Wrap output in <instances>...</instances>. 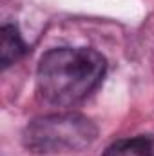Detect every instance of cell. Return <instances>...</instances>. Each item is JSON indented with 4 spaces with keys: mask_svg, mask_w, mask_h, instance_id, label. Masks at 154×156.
<instances>
[{
    "mask_svg": "<svg viewBox=\"0 0 154 156\" xmlns=\"http://www.w3.org/2000/svg\"><path fill=\"white\" fill-rule=\"evenodd\" d=\"M105 58L87 47H60L40 58L37 87L53 105H73L89 96L103 80Z\"/></svg>",
    "mask_w": 154,
    "mask_h": 156,
    "instance_id": "cell-1",
    "label": "cell"
},
{
    "mask_svg": "<svg viewBox=\"0 0 154 156\" xmlns=\"http://www.w3.org/2000/svg\"><path fill=\"white\" fill-rule=\"evenodd\" d=\"M96 127L82 115H51L31 122L24 131V145L38 154L76 153L93 144Z\"/></svg>",
    "mask_w": 154,
    "mask_h": 156,
    "instance_id": "cell-2",
    "label": "cell"
},
{
    "mask_svg": "<svg viewBox=\"0 0 154 156\" xmlns=\"http://www.w3.org/2000/svg\"><path fill=\"white\" fill-rule=\"evenodd\" d=\"M26 51L22 37L15 26H4L0 29V66L2 69L16 62Z\"/></svg>",
    "mask_w": 154,
    "mask_h": 156,
    "instance_id": "cell-3",
    "label": "cell"
},
{
    "mask_svg": "<svg viewBox=\"0 0 154 156\" xmlns=\"http://www.w3.org/2000/svg\"><path fill=\"white\" fill-rule=\"evenodd\" d=\"M107 156H154V138L138 136L132 140L118 142L109 149Z\"/></svg>",
    "mask_w": 154,
    "mask_h": 156,
    "instance_id": "cell-4",
    "label": "cell"
}]
</instances>
